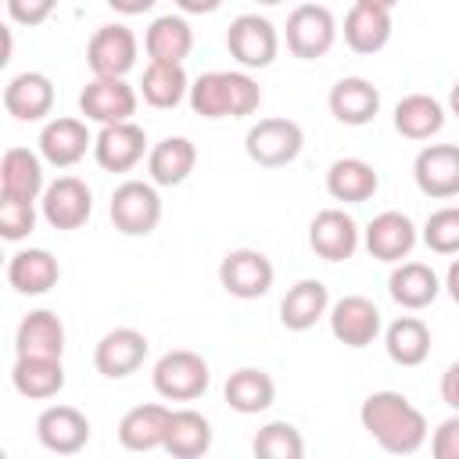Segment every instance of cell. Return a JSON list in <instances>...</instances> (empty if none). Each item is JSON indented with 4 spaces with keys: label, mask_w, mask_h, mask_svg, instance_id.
<instances>
[{
    "label": "cell",
    "mask_w": 459,
    "mask_h": 459,
    "mask_svg": "<svg viewBox=\"0 0 459 459\" xmlns=\"http://www.w3.org/2000/svg\"><path fill=\"white\" fill-rule=\"evenodd\" d=\"M273 276H276V269H273L269 255H262L255 247H233L219 262V283H222V290L233 294V298H240V301H251V298L269 294Z\"/></svg>",
    "instance_id": "cell-8"
},
{
    "label": "cell",
    "mask_w": 459,
    "mask_h": 459,
    "mask_svg": "<svg viewBox=\"0 0 459 459\" xmlns=\"http://www.w3.org/2000/svg\"><path fill=\"white\" fill-rule=\"evenodd\" d=\"M36 437L54 455H75L90 441V420L75 405H50L36 420Z\"/></svg>",
    "instance_id": "cell-18"
},
{
    "label": "cell",
    "mask_w": 459,
    "mask_h": 459,
    "mask_svg": "<svg viewBox=\"0 0 459 459\" xmlns=\"http://www.w3.org/2000/svg\"><path fill=\"white\" fill-rule=\"evenodd\" d=\"M61 280V265L47 247H22L7 262V283L18 294H47Z\"/></svg>",
    "instance_id": "cell-27"
},
{
    "label": "cell",
    "mask_w": 459,
    "mask_h": 459,
    "mask_svg": "<svg viewBox=\"0 0 459 459\" xmlns=\"http://www.w3.org/2000/svg\"><path fill=\"white\" fill-rule=\"evenodd\" d=\"M384 348L387 359L398 366H420L430 355V330L420 316H398L387 330H384Z\"/></svg>",
    "instance_id": "cell-37"
},
{
    "label": "cell",
    "mask_w": 459,
    "mask_h": 459,
    "mask_svg": "<svg viewBox=\"0 0 459 459\" xmlns=\"http://www.w3.org/2000/svg\"><path fill=\"white\" fill-rule=\"evenodd\" d=\"M54 108V82L43 72H22L4 86V111L18 122H39Z\"/></svg>",
    "instance_id": "cell-21"
},
{
    "label": "cell",
    "mask_w": 459,
    "mask_h": 459,
    "mask_svg": "<svg viewBox=\"0 0 459 459\" xmlns=\"http://www.w3.org/2000/svg\"><path fill=\"white\" fill-rule=\"evenodd\" d=\"M326 312H330V290L323 280H312V276L298 280L280 301V323L294 333L312 330Z\"/></svg>",
    "instance_id": "cell-25"
},
{
    "label": "cell",
    "mask_w": 459,
    "mask_h": 459,
    "mask_svg": "<svg viewBox=\"0 0 459 459\" xmlns=\"http://www.w3.org/2000/svg\"><path fill=\"white\" fill-rule=\"evenodd\" d=\"M222 398L233 412L240 416H255V412H265L276 398V384L265 369L258 366H240L237 373H230L226 387H222Z\"/></svg>",
    "instance_id": "cell-29"
},
{
    "label": "cell",
    "mask_w": 459,
    "mask_h": 459,
    "mask_svg": "<svg viewBox=\"0 0 459 459\" xmlns=\"http://www.w3.org/2000/svg\"><path fill=\"white\" fill-rule=\"evenodd\" d=\"M330 319V333L344 344V348H366L377 341L380 333V308L362 298V294H344L330 305L326 312Z\"/></svg>",
    "instance_id": "cell-14"
},
{
    "label": "cell",
    "mask_w": 459,
    "mask_h": 459,
    "mask_svg": "<svg viewBox=\"0 0 459 459\" xmlns=\"http://www.w3.org/2000/svg\"><path fill=\"white\" fill-rule=\"evenodd\" d=\"M362 430L391 455H412L427 441V416L402 391H373L359 409Z\"/></svg>",
    "instance_id": "cell-1"
},
{
    "label": "cell",
    "mask_w": 459,
    "mask_h": 459,
    "mask_svg": "<svg viewBox=\"0 0 459 459\" xmlns=\"http://www.w3.org/2000/svg\"><path fill=\"white\" fill-rule=\"evenodd\" d=\"M197 165V147L186 136H165L147 151V176L154 186H179Z\"/></svg>",
    "instance_id": "cell-26"
},
{
    "label": "cell",
    "mask_w": 459,
    "mask_h": 459,
    "mask_svg": "<svg viewBox=\"0 0 459 459\" xmlns=\"http://www.w3.org/2000/svg\"><path fill=\"white\" fill-rule=\"evenodd\" d=\"M54 7H57V0H7L11 22H18V25H25V29L43 25V22L54 14Z\"/></svg>",
    "instance_id": "cell-41"
},
{
    "label": "cell",
    "mask_w": 459,
    "mask_h": 459,
    "mask_svg": "<svg viewBox=\"0 0 459 459\" xmlns=\"http://www.w3.org/2000/svg\"><path fill=\"white\" fill-rule=\"evenodd\" d=\"M430 452L434 459H459V412L437 423V430L430 434Z\"/></svg>",
    "instance_id": "cell-42"
},
{
    "label": "cell",
    "mask_w": 459,
    "mask_h": 459,
    "mask_svg": "<svg viewBox=\"0 0 459 459\" xmlns=\"http://www.w3.org/2000/svg\"><path fill=\"white\" fill-rule=\"evenodd\" d=\"M158 0H108V7L111 11H118V14H126V18H133V14H143V11H151Z\"/></svg>",
    "instance_id": "cell-44"
},
{
    "label": "cell",
    "mask_w": 459,
    "mask_h": 459,
    "mask_svg": "<svg viewBox=\"0 0 459 459\" xmlns=\"http://www.w3.org/2000/svg\"><path fill=\"white\" fill-rule=\"evenodd\" d=\"M448 111L459 118V79L452 82V90H448Z\"/></svg>",
    "instance_id": "cell-47"
},
{
    "label": "cell",
    "mask_w": 459,
    "mask_h": 459,
    "mask_svg": "<svg viewBox=\"0 0 459 459\" xmlns=\"http://www.w3.org/2000/svg\"><path fill=\"white\" fill-rule=\"evenodd\" d=\"M251 448H255V455H262V459H301V455H305V441H301L298 427L287 423V420L265 423V427L255 434Z\"/></svg>",
    "instance_id": "cell-38"
},
{
    "label": "cell",
    "mask_w": 459,
    "mask_h": 459,
    "mask_svg": "<svg viewBox=\"0 0 459 459\" xmlns=\"http://www.w3.org/2000/svg\"><path fill=\"white\" fill-rule=\"evenodd\" d=\"M387 294L402 308L420 312V308H427L441 294V280H437V273L427 262H398L391 269V276H387Z\"/></svg>",
    "instance_id": "cell-28"
},
{
    "label": "cell",
    "mask_w": 459,
    "mask_h": 459,
    "mask_svg": "<svg viewBox=\"0 0 459 459\" xmlns=\"http://www.w3.org/2000/svg\"><path fill=\"white\" fill-rule=\"evenodd\" d=\"M39 212L54 230H79L93 212V194L79 176H57L39 197Z\"/></svg>",
    "instance_id": "cell-11"
},
{
    "label": "cell",
    "mask_w": 459,
    "mask_h": 459,
    "mask_svg": "<svg viewBox=\"0 0 459 459\" xmlns=\"http://www.w3.org/2000/svg\"><path fill=\"white\" fill-rule=\"evenodd\" d=\"M326 104L341 126H366L380 111V90L362 75H344L330 86Z\"/></svg>",
    "instance_id": "cell-20"
},
{
    "label": "cell",
    "mask_w": 459,
    "mask_h": 459,
    "mask_svg": "<svg viewBox=\"0 0 459 459\" xmlns=\"http://www.w3.org/2000/svg\"><path fill=\"white\" fill-rule=\"evenodd\" d=\"M169 416L172 409L147 402V405H133L122 420H118V445L126 452H154L165 448V430H169Z\"/></svg>",
    "instance_id": "cell-23"
},
{
    "label": "cell",
    "mask_w": 459,
    "mask_h": 459,
    "mask_svg": "<svg viewBox=\"0 0 459 459\" xmlns=\"http://www.w3.org/2000/svg\"><path fill=\"white\" fill-rule=\"evenodd\" d=\"M344 43L355 54H377L391 43V11L380 7H362L351 4V11L344 14Z\"/></svg>",
    "instance_id": "cell-32"
},
{
    "label": "cell",
    "mask_w": 459,
    "mask_h": 459,
    "mask_svg": "<svg viewBox=\"0 0 459 459\" xmlns=\"http://www.w3.org/2000/svg\"><path fill=\"white\" fill-rule=\"evenodd\" d=\"M136 100L140 93L126 79L93 75L79 93V111L97 126H111V122H129L136 115Z\"/></svg>",
    "instance_id": "cell-9"
},
{
    "label": "cell",
    "mask_w": 459,
    "mask_h": 459,
    "mask_svg": "<svg viewBox=\"0 0 459 459\" xmlns=\"http://www.w3.org/2000/svg\"><path fill=\"white\" fill-rule=\"evenodd\" d=\"M86 65L93 75H115L126 79V72L136 65V36L126 25H100L86 43Z\"/></svg>",
    "instance_id": "cell-15"
},
{
    "label": "cell",
    "mask_w": 459,
    "mask_h": 459,
    "mask_svg": "<svg viewBox=\"0 0 459 459\" xmlns=\"http://www.w3.org/2000/svg\"><path fill=\"white\" fill-rule=\"evenodd\" d=\"M380 186V176L369 161L362 158H337L330 169H326V194L333 201H344V204H362L377 194Z\"/></svg>",
    "instance_id": "cell-30"
},
{
    "label": "cell",
    "mask_w": 459,
    "mask_h": 459,
    "mask_svg": "<svg viewBox=\"0 0 459 459\" xmlns=\"http://www.w3.org/2000/svg\"><path fill=\"white\" fill-rule=\"evenodd\" d=\"M337 43V18L323 4H298L287 14V50L301 61H316L330 54Z\"/></svg>",
    "instance_id": "cell-6"
},
{
    "label": "cell",
    "mask_w": 459,
    "mask_h": 459,
    "mask_svg": "<svg viewBox=\"0 0 459 459\" xmlns=\"http://www.w3.org/2000/svg\"><path fill=\"white\" fill-rule=\"evenodd\" d=\"M43 190V154H32L29 147H7L0 158V197L39 201Z\"/></svg>",
    "instance_id": "cell-22"
},
{
    "label": "cell",
    "mask_w": 459,
    "mask_h": 459,
    "mask_svg": "<svg viewBox=\"0 0 459 459\" xmlns=\"http://www.w3.org/2000/svg\"><path fill=\"white\" fill-rule=\"evenodd\" d=\"M108 215H111V222H115L118 233H126V237H147L161 222V197H158L154 183L126 179V183H118L111 190Z\"/></svg>",
    "instance_id": "cell-5"
},
{
    "label": "cell",
    "mask_w": 459,
    "mask_h": 459,
    "mask_svg": "<svg viewBox=\"0 0 459 459\" xmlns=\"http://www.w3.org/2000/svg\"><path fill=\"white\" fill-rule=\"evenodd\" d=\"M305 147V133L294 118H258L247 136H244V151L255 165L262 169H280V165H290Z\"/></svg>",
    "instance_id": "cell-4"
},
{
    "label": "cell",
    "mask_w": 459,
    "mask_h": 459,
    "mask_svg": "<svg viewBox=\"0 0 459 459\" xmlns=\"http://www.w3.org/2000/svg\"><path fill=\"white\" fill-rule=\"evenodd\" d=\"M90 147H93V136H90V129H86L82 118L61 115V118H50L39 129V154L54 169H72L75 161L86 158Z\"/></svg>",
    "instance_id": "cell-19"
},
{
    "label": "cell",
    "mask_w": 459,
    "mask_h": 459,
    "mask_svg": "<svg viewBox=\"0 0 459 459\" xmlns=\"http://www.w3.org/2000/svg\"><path fill=\"white\" fill-rule=\"evenodd\" d=\"M186 93H190V79L179 61H147L143 79H140V97L151 108H158V111L176 108Z\"/></svg>",
    "instance_id": "cell-36"
},
{
    "label": "cell",
    "mask_w": 459,
    "mask_h": 459,
    "mask_svg": "<svg viewBox=\"0 0 459 459\" xmlns=\"http://www.w3.org/2000/svg\"><path fill=\"white\" fill-rule=\"evenodd\" d=\"M36 230V201H18V197H0V237L4 240H22Z\"/></svg>",
    "instance_id": "cell-40"
},
{
    "label": "cell",
    "mask_w": 459,
    "mask_h": 459,
    "mask_svg": "<svg viewBox=\"0 0 459 459\" xmlns=\"http://www.w3.org/2000/svg\"><path fill=\"white\" fill-rule=\"evenodd\" d=\"M412 179L434 201L459 197V143H427L412 161Z\"/></svg>",
    "instance_id": "cell-10"
},
{
    "label": "cell",
    "mask_w": 459,
    "mask_h": 459,
    "mask_svg": "<svg viewBox=\"0 0 459 459\" xmlns=\"http://www.w3.org/2000/svg\"><path fill=\"white\" fill-rule=\"evenodd\" d=\"M143 154H147V133L133 118L100 126V133L93 136V158L104 172H129L143 161Z\"/></svg>",
    "instance_id": "cell-13"
},
{
    "label": "cell",
    "mask_w": 459,
    "mask_h": 459,
    "mask_svg": "<svg viewBox=\"0 0 459 459\" xmlns=\"http://www.w3.org/2000/svg\"><path fill=\"white\" fill-rule=\"evenodd\" d=\"M355 4H362V7H380V11H394L398 0H355Z\"/></svg>",
    "instance_id": "cell-48"
},
{
    "label": "cell",
    "mask_w": 459,
    "mask_h": 459,
    "mask_svg": "<svg viewBox=\"0 0 459 459\" xmlns=\"http://www.w3.org/2000/svg\"><path fill=\"white\" fill-rule=\"evenodd\" d=\"M176 7L183 14H212V11L222 7V0H176Z\"/></svg>",
    "instance_id": "cell-45"
},
{
    "label": "cell",
    "mask_w": 459,
    "mask_h": 459,
    "mask_svg": "<svg viewBox=\"0 0 459 459\" xmlns=\"http://www.w3.org/2000/svg\"><path fill=\"white\" fill-rule=\"evenodd\" d=\"M151 384L154 391L165 398V402H194L208 391L212 384V369L208 362L190 351V348H172L165 351L158 362H154V373H151Z\"/></svg>",
    "instance_id": "cell-3"
},
{
    "label": "cell",
    "mask_w": 459,
    "mask_h": 459,
    "mask_svg": "<svg viewBox=\"0 0 459 459\" xmlns=\"http://www.w3.org/2000/svg\"><path fill=\"white\" fill-rule=\"evenodd\" d=\"M359 222L344 212V208H323L312 215L308 222V247L323 258V262H344L359 251Z\"/></svg>",
    "instance_id": "cell-12"
},
{
    "label": "cell",
    "mask_w": 459,
    "mask_h": 459,
    "mask_svg": "<svg viewBox=\"0 0 459 459\" xmlns=\"http://www.w3.org/2000/svg\"><path fill=\"white\" fill-rule=\"evenodd\" d=\"M11 384L22 398L32 402H47L54 394H61L65 387V366L54 355H18L11 366Z\"/></svg>",
    "instance_id": "cell-24"
},
{
    "label": "cell",
    "mask_w": 459,
    "mask_h": 459,
    "mask_svg": "<svg viewBox=\"0 0 459 459\" xmlns=\"http://www.w3.org/2000/svg\"><path fill=\"white\" fill-rule=\"evenodd\" d=\"M143 359H147V337L133 326L108 330L93 348V366L108 380H122V377L136 373L143 366Z\"/></svg>",
    "instance_id": "cell-16"
},
{
    "label": "cell",
    "mask_w": 459,
    "mask_h": 459,
    "mask_svg": "<svg viewBox=\"0 0 459 459\" xmlns=\"http://www.w3.org/2000/svg\"><path fill=\"white\" fill-rule=\"evenodd\" d=\"M441 398H445L448 409L459 412V359L441 373Z\"/></svg>",
    "instance_id": "cell-43"
},
{
    "label": "cell",
    "mask_w": 459,
    "mask_h": 459,
    "mask_svg": "<svg viewBox=\"0 0 459 459\" xmlns=\"http://www.w3.org/2000/svg\"><path fill=\"white\" fill-rule=\"evenodd\" d=\"M14 351L18 355H54V359H61L65 323L50 308H32L14 330Z\"/></svg>",
    "instance_id": "cell-31"
},
{
    "label": "cell",
    "mask_w": 459,
    "mask_h": 459,
    "mask_svg": "<svg viewBox=\"0 0 459 459\" xmlns=\"http://www.w3.org/2000/svg\"><path fill=\"white\" fill-rule=\"evenodd\" d=\"M143 50L151 61H179L194 50V29L183 14H161L143 32Z\"/></svg>",
    "instance_id": "cell-33"
},
{
    "label": "cell",
    "mask_w": 459,
    "mask_h": 459,
    "mask_svg": "<svg viewBox=\"0 0 459 459\" xmlns=\"http://www.w3.org/2000/svg\"><path fill=\"white\" fill-rule=\"evenodd\" d=\"M445 290H448V298L459 305V258H452V265H448V273H445Z\"/></svg>",
    "instance_id": "cell-46"
},
{
    "label": "cell",
    "mask_w": 459,
    "mask_h": 459,
    "mask_svg": "<svg viewBox=\"0 0 459 459\" xmlns=\"http://www.w3.org/2000/svg\"><path fill=\"white\" fill-rule=\"evenodd\" d=\"M416 240H420V233H416V226H412V219L405 212H380L362 230V244H366V251L377 262H402V258H409Z\"/></svg>",
    "instance_id": "cell-17"
},
{
    "label": "cell",
    "mask_w": 459,
    "mask_h": 459,
    "mask_svg": "<svg viewBox=\"0 0 459 459\" xmlns=\"http://www.w3.org/2000/svg\"><path fill=\"white\" fill-rule=\"evenodd\" d=\"M212 448V423L194 409H172L165 430V452L176 459H197Z\"/></svg>",
    "instance_id": "cell-35"
},
{
    "label": "cell",
    "mask_w": 459,
    "mask_h": 459,
    "mask_svg": "<svg viewBox=\"0 0 459 459\" xmlns=\"http://www.w3.org/2000/svg\"><path fill=\"white\" fill-rule=\"evenodd\" d=\"M255 4H265V7H273V4H283V0H255Z\"/></svg>",
    "instance_id": "cell-49"
},
{
    "label": "cell",
    "mask_w": 459,
    "mask_h": 459,
    "mask_svg": "<svg viewBox=\"0 0 459 459\" xmlns=\"http://www.w3.org/2000/svg\"><path fill=\"white\" fill-rule=\"evenodd\" d=\"M226 50L240 68H269L280 50L276 25L262 14H237L226 29Z\"/></svg>",
    "instance_id": "cell-7"
},
{
    "label": "cell",
    "mask_w": 459,
    "mask_h": 459,
    "mask_svg": "<svg viewBox=\"0 0 459 459\" xmlns=\"http://www.w3.org/2000/svg\"><path fill=\"white\" fill-rule=\"evenodd\" d=\"M445 126V104L430 93H409L394 104V129L405 140H430Z\"/></svg>",
    "instance_id": "cell-34"
},
{
    "label": "cell",
    "mask_w": 459,
    "mask_h": 459,
    "mask_svg": "<svg viewBox=\"0 0 459 459\" xmlns=\"http://www.w3.org/2000/svg\"><path fill=\"white\" fill-rule=\"evenodd\" d=\"M186 97L201 118H244L262 104V90L247 72H204L190 82Z\"/></svg>",
    "instance_id": "cell-2"
},
{
    "label": "cell",
    "mask_w": 459,
    "mask_h": 459,
    "mask_svg": "<svg viewBox=\"0 0 459 459\" xmlns=\"http://www.w3.org/2000/svg\"><path fill=\"white\" fill-rule=\"evenodd\" d=\"M423 244L434 255H459V208L445 204L427 215L423 222Z\"/></svg>",
    "instance_id": "cell-39"
}]
</instances>
